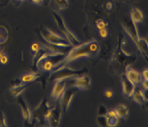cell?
Wrapping results in <instances>:
<instances>
[{
	"label": "cell",
	"instance_id": "obj_1",
	"mask_svg": "<svg viewBox=\"0 0 148 127\" xmlns=\"http://www.w3.org/2000/svg\"><path fill=\"white\" fill-rule=\"evenodd\" d=\"M90 40L88 42H85V43H80V44L74 46L72 47L69 51L68 53L64 56V57L62 59L61 61L55 66L54 70L51 72H53L55 71L63 68V67H66V66H68V65H69L71 62H73L74 60L80 58L90 57L91 56H92L90 49Z\"/></svg>",
	"mask_w": 148,
	"mask_h": 127
},
{
	"label": "cell",
	"instance_id": "obj_2",
	"mask_svg": "<svg viewBox=\"0 0 148 127\" xmlns=\"http://www.w3.org/2000/svg\"><path fill=\"white\" fill-rule=\"evenodd\" d=\"M53 17L59 30L63 33V35H64V37L70 42L71 44L73 46L80 44V40L71 31L70 29L68 28L66 23H65L64 18L60 16V13L58 11H53Z\"/></svg>",
	"mask_w": 148,
	"mask_h": 127
},
{
	"label": "cell",
	"instance_id": "obj_3",
	"mask_svg": "<svg viewBox=\"0 0 148 127\" xmlns=\"http://www.w3.org/2000/svg\"><path fill=\"white\" fill-rule=\"evenodd\" d=\"M65 55L50 53L36 64V67L42 72H51Z\"/></svg>",
	"mask_w": 148,
	"mask_h": 127
},
{
	"label": "cell",
	"instance_id": "obj_4",
	"mask_svg": "<svg viewBox=\"0 0 148 127\" xmlns=\"http://www.w3.org/2000/svg\"><path fill=\"white\" fill-rule=\"evenodd\" d=\"M86 73L85 70H78V69H73L71 67L66 66L60 70L55 71V72L50 73V79L51 80L58 81V80H67L70 78L76 77V76L83 75Z\"/></svg>",
	"mask_w": 148,
	"mask_h": 127
},
{
	"label": "cell",
	"instance_id": "obj_5",
	"mask_svg": "<svg viewBox=\"0 0 148 127\" xmlns=\"http://www.w3.org/2000/svg\"><path fill=\"white\" fill-rule=\"evenodd\" d=\"M42 37L46 42V43L50 44L61 45L64 46L72 47L73 46L70 44V42L65 38L64 37H62L60 35L52 31L50 29L47 28H42L40 30Z\"/></svg>",
	"mask_w": 148,
	"mask_h": 127
},
{
	"label": "cell",
	"instance_id": "obj_6",
	"mask_svg": "<svg viewBox=\"0 0 148 127\" xmlns=\"http://www.w3.org/2000/svg\"><path fill=\"white\" fill-rule=\"evenodd\" d=\"M68 80L70 86L75 88L78 90H87L90 89L91 85L90 77L85 74L70 78Z\"/></svg>",
	"mask_w": 148,
	"mask_h": 127
},
{
	"label": "cell",
	"instance_id": "obj_7",
	"mask_svg": "<svg viewBox=\"0 0 148 127\" xmlns=\"http://www.w3.org/2000/svg\"><path fill=\"white\" fill-rule=\"evenodd\" d=\"M122 28H123L124 32L127 34V35L130 37L131 40L134 43L137 41L140 38L139 35L138 29L137 24L134 23L130 18L124 20L122 23Z\"/></svg>",
	"mask_w": 148,
	"mask_h": 127
},
{
	"label": "cell",
	"instance_id": "obj_8",
	"mask_svg": "<svg viewBox=\"0 0 148 127\" xmlns=\"http://www.w3.org/2000/svg\"><path fill=\"white\" fill-rule=\"evenodd\" d=\"M78 89L75 88H66L63 94L60 96V105L61 108L64 111H67L69 109L72 101H73L74 96L76 94Z\"/></svg>",
	"mask_w": 148,
	"mask_h": 127
},
{
	"label": "cell",
	"instance_id": "obj_9",
	"mask_svg": "<svg viewBox=\"0 0 148 127\" xmlns=\"http://www.w3.org/2000/svg\"><path fill=\"white\" fill-rule=\"evenodd\" d=\"M62 116V108L59 105L54 106L51 108L50 115L47 122H48L50 126H58L61 121Z\"/></svg>",
	"mask_w": 148,
	"mask_h": 127
},
{
	"label": "cell",
	"instance_id": "obj_10",
	"mask_svg": "<svg viewBox=\"0 0 148 127\" xmlns=\"http://www.w3.org/2000/svg\"><path fill=\"white\" fill-rule=\"evenodd\" d=\"M55 84H54L53 89L51 91V94H50V97L54 101H57V100L60 99V96L63 94L66 89V80H58L55 81Z\"/></svg>",
	"mask_w": 148,
	"mask_h": 127
},
{
	"label": "cell",
	"instance_id": "obj_11",
	"mask_svg": "<svg viewBox=\"0 0 148 127\" xmlns=\"http://www.w3.org/2000/svg\"><path fill=\"white\" fill-rule=\"evenodd\" d=\"M124 75L127 77V79L132 82L134 85H137L139 83H140L143 80L142 75L140 72H138L137 70H134L130 65H127L125 67V72Z\"/></svg>",
	"mask_w": 148,
	"mask_h": 127
},
{
	"label": "cell",
	"instance_id": "obj_12",
	"mask_svg": "<svg viewBox=\"0 0 148 127\" xmlns=\"http://www.w3.org/2000/svg\"><path fill=\"white\" fill-rule=\"evenodd\" d=\"M18 103L19 105L20 108H21L22 115H23V117L25 121L29 123L32 122L33 117L32 112L30 110L29 106H28L27 103L25 101V100L23 97H20L18 99Z\"/></svg>",
	"mask_w": 148,
	"mask_h": 127
},
{
	"label": "cell",
	"instance_id": "obj_13",
	"mask_svg": "<svg viewBox=\"0 0 148 127\" xmlns=\"http://www.w3.org/2000/svg\"><path fill=\"white\" fill-rule=\"evenodd\" d=\"M121 82H122V93L126 97L131 98L133 93L134 92L136 89V85H134L132 82H131L125 75L122 74L121 78Z\"/></svg>",
	"mask_w": 148,
	"mask_h": 127
},
{
	"label": "cell",
	"instance_id": "obj_14",
	"mask_svg": "<svg viewBox=\"0 0 148 127\" xmlns=\"http://www.w3.org/2000/svg\"><path fill=\"white\" fill-rule=\"evenodd\" d=\"M39 77L40 74L37 72H26V73L22 74L20 77V82L17 84H29L30 83L36 81ZM15 85H16V84H15Z\"/></svg>",
	"mask_w": 148,
	"mask_h": 127
},
{
	"label": "cell",
	"instance_id": "obj_15",
	"mask_svg": "<svg viewBox=\"0 0 148 127\" xmlns=\"http://www.w3.org/2000/svg\"><path fill=\"white\" fill-rule=\"evenodd\" d=\"M134 44H135L137 49H138L139 51H140V53L143 56V57H145V58L146 60H147L148 44L147 40L140 37V38H139Z\"/></svg>",
	"mask_w": 148,
	"mask_h": 127
},
{
	"label": "cell",
	"instance_id": "obj_16",
	"mask_svg": "<svg viewBox=\"0 0 148 127\" xmlns=\"http://www.w3.org/2000/svg\"><path fill=\"white\" fill-rule=\"evenodd\" d=\"M105 117L108 126H115L119 122V117L115 110L108 111L105 115Z\"/></svg>",
	"mask_w": 148,
	"mask_h": 127
},
{
	"label": "cell",
	"instance_id": "obj_17",
	"mask_svg": "<svg viewBox=\"0 0 148 127\" xmlns=\"http://www.w3.org/2000/svg\"><path fill=\"white\" fill-rule=\"evenodd\" d=\"M131 98H132L133 101L139 105H143L145 101H147V97L145 95V90L142 91L140 89H138V90L135 89Z\"/></svg>",
	"mask_w": 148,
	"mask_h": 127
},
{
	"label": "cell",
	"instance_id": "obj_18",
	"mask_svg": "<svg viewBox=\"0 0 148 127\" xmlns=\"http://www.w3.org/2000/svg\"><path fill=\"white\" fill-rule=\"evenodd\" d=\"M130 19L136 24H138L143 20V13L138 8H132L130 13Z\"/></svg>",
	"mask_w": 148,
	"mask_h": 127
},
{
	"label": "cell",
	"instance_id": "obj_19",
	"mask_svg": "<svg viewBox=\"0 0 148 127\" xmlns=\"http://www.w3.org/2000/svg\"><path fill=\"white\" fill-rule=\"evenodd\" d=\"M28 86H29V84H16V85H14L11 88L10 91H11V95H13V96H15V97H19L24 92L25 89L28 87Z\"/></svg>",
	"mask_w": 148,
	"mask_h": 127
},
{
	"label": "cell",
	"instance_id": "obj_20",
	"mask_svg": "<svg viewBox=\"0 0 148 127\" xmlns=\"http://www.w3.org/2000/svg\"><path fill=\"white\" fill-rule=\"evenodd\" d=\"M52 3L55 11H62L66 9L69 6L68 0H52Z\"/></svg>",
	"mask_w": 148,
	"mask_h": 127
},
{
	"label": "cell",
	"instance_id": "obj_21",
	"mask_svg": "<svg viewBox=\"0 0 148 127\" xmlns=\"http://www.w3.org/2000/svg\"><path fill=\"white\" fill-rule=\"evenodd\" d=\"M119 119H124L129 115V108L125 105H119L115 110Z\"/></svg>",
	"mask_w": 148,
	"mask_h": 127
},
{
	"label": "cell",
	"instance_id": "obj_22",
	"mask_svg": "<svg viewBox=\"0 0 148 127\" xmlns=\"http://www.w3.org/2000/svg\"><path fill=\"white\" fill-rule=\"evenodd\" d=\"M8 39V33L6 28L0 26V44H3Z\"/></svg>",
	"mask_w": 148,
	"mask_h": 127
},
{
	"label": "cell",
	"instance_id": "obj_23",
	"mask_svg": "<svg viewBox=\"0 0 148 127\" xmlns=\"http://www.w3.org/2000/svg\"><path fill=\"white\" fill-rule=\"evenodd\" d=\"M107 23L103 19H98L96 22V26L99 30L106 29L107 27Z\"/></svg>",
	"mask_w": 148,
	"mask_h": 127
},
{
	"label": "cell",
	"instance_id": "obj_24",
	"mask_svg": "<svg viewBox=\"0 0 148 127\" xmlns=\"http://www.w3.org/2000/svg\"><path fill=\"white\" fill-rule=\"evenodd\" d=\"M97 123L99 126H107L106 120L105 115H98L97 119Z\"/></svg>",
	"mask_w": 148,
	"mask_h": 127
},
{
	"label": "cell",
	"instance_id": "obj_25",
	"mask_svg": "<svg viewBox=\"0 0 148 127\" xmlns=\"http://www.w3.org/2000/svg\"><path fill=\"white\" fill-rule=\"evenodd\" d=\"M40 48H41V46L38 44V43H34V44H32L31 50L34 53L33 56L34 55V54H36L37 52H38V51L40 49Z\"/></svg>",
	"mask_w": 148,
	"mask_h": 127
},
{
	"label": "cell",
	"instance_id": "obj_26",
	"mask_svg": "<svg viewBox=\"0 0 148 127\" xmlns=\"http://www.w3.org/2000/svg\"><path fill=\"white\" fill-rule=\"evenodd\" d=\"M107 108L106 107L103 105H101L99 106V110H98V115H106V114L107 113Z\"/></svg>",
	"mask_w": 148,
	"mask_h": 127
},
{
	"label": "cell",
	"instance_id": "obj_27",
	"mask_svg": "<svg viewBox=\"0 0 148 127\" xmlns=\"http://www.w3.org/2000/svg\"><path fill=\"white\" fill-rule=\"evenodd\" d=\"M7 126V125H6V119H5L4 115L3 114V112H0V126Z\"/></svg>",
	"mask_w": 148,
	"mask_h": 127
},
{
	"label": "cell",
	"instance_id": "obj_28",
	"mask_svg": "<svg viewBox=\"0 0 148 127\" xmlns=\"http://www.w3.org/2000/svg\"><path fill=\"white\" fill-rule=\"evenodd\" d=\"M104 95H105L106 97L108 98V99H110L113 96V91L110 89H106L105 91H104Z\"/></svg>",
	"mask_w": 148,
	"mask_h": 127
},
{
	"label": "cell",
	"instance_id": "obj_29",
	"mask_svg": "<svg viewBox=\"0 0 148 127\" xmlns=\"http://www.w3.org/2000/svg\"><path fill=\"white\" fill-rule=\"evenodd\" d=\"M99 31V35L101 38H106L108 36V30L106 29H103V30H100Z\"/></svg>",
	"mask_w": 148,
	"mask_h": 127
},
{
	"label": "cell",
	"instance_id": "obj_30",
	"mask_svg": "<svg viewBox=\"0 0 148 127\" xmlns=\"http://www.w3.org/2000/svg\"><path fill=\"white\" fill-rule=\"evenodd\" d=\"M8 56L6 55V54L4 53L2 55V56L0 58V62H1V64H3V65H4V64L7 63L8 62Z\"/></svg>",
	"mask_w": 148,
	"mask_h": 127
},
{
	"label": "cell",
	"instance_id": "obj_31",
	"mask_svg": "<svg viewBox=\"0 0 148 127\" xmlns=\"http://www.w3.org/2000/svg\"><path fill=\"white\" fill-rule=\"evenodd\" d=\"M142 77H143V80H145V81H148V71L147 69H145V70H143L142 74Z\"/></svg>",
	"mask_w": 148,
	"mask_h": 127
},
{
	"label": "cell",
	"instance_id": "obj_32",
	"mask_svg": "<svg viewBox=\"0 0 148 127\" xmlns=\"http://www.w3.org/2000/svg\"><path fill=\"white\" fill-rule=\"evenodd\" d=\"M106 9L109 10V11L112 10V8H113V3L111 1H108L106 4Z\"/></svg>",
	"mask_w": 148,
	"mask_h": 127
},
{
	"label": "cell",
	"instance_id": "obj_33",
	"mask_svg": "<svg viewBox=\"0 0 148 127\" xmlns=\"http://www.w3.org/2000/svg\"><path fill=\"white\" fill-rule=\"evenodd\" d=\"M142 85H143V87L144 90L147 91V89H148V81L143 80Z\"/></svg>",
	"mask_w": 148,
	"mask_h": 127
},
{
	"label": "cell",
	"instance_id": "obj_34",
	"mask_svg": "<svg viewBox=\"0 0 148 127\" xmlns=\"http://www.w3.org/2000/svg\"><path fill=\"white\" fill-rule=\"evenodd\" d=\"M43 1H44V0H31V1L33 3V4H36V5L41 4L43 2Z\"/></svg>",
	"mask_w": 148,
	"mask_h": 127
},
{
	"label": "cell",
	"instance_id": "obj_35",
	"mask_svg": "<svg viewBox=\"0 0 148 127\" xmlns=\"http://www.w3.org/2000/svg\"><path fill=\"white\" fill-rule=\"evenodd\" d=\"M3 54H4V53H3V52L0 51V58H1V56H2V55H3Z\"/></svg>",
	"mask_w": 148,
	"mask_h": 127
}]
</instances>
